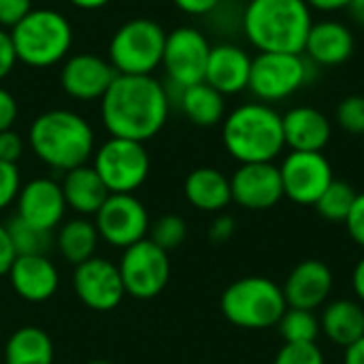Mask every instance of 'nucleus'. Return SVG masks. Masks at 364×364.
Wrapping results in <instances>:
<instances>
[{
	"label": "nucleus",
	"mask_w": 364,
	"mask_h": 364,
	"mask_svg": "<svg viewBox=\"0 0 364 364\" xmlns=\"http://www.w3.org/2000/svg\"><path fill=\"white\" fill-rule=\"evenodd\" d=\"M171 98L154 75H117L100 98V117L109 136L145 143L168 119Z\"/></svg>",
	"instance_id": "obj_1"
},
{
	"label": "nucleus",
	"mask_w": 364,
	"mask_h": 364,
	"mask_svg": "<svg viewBox=\"0 0 364 364\" xmlns=\"http://www.w3.org/2000/svg\"><path fill=\"white\" fill-rule=\"evenodd\" d=\"M28 145L45 166L66 173L92 160L96 134L83 115L70 109H49L30 124Z\"/></svg>",
	"instance_id": "obj_2"
},
{
	"label": "nucleus",
	"mask_w": 364,
	"mask_h": 364,
	"mask_svg": "<svg viewBox=\"0 0 364 364\" xmlns=\"http://www.w3.org/2000/svg\"><path fill=\"white\" fill-rule=\"evenodd\" d=\"M311 26L305 0H250L243 11V32L258 53H303Z\"/></svg>",
	"instance_id": "obj_3"
},
{
	"label": "nucleus",
	"mask_w": 364,
	"mask_h": 364,
	"mask_svg": "<svg viewBox=\"0 0 364 364\" xmlns=\"http://www.w3.org/2000/svg\"><path fill=\"white\" fill-rule=\"evenodd\" d=\"M222 143L239 164L273 162L286 147L282 113L267 102H245L222 122Z\"/></svg>",
	"instance_id": "obj_4"
},
{
	"label": "nucleus",
	"mask_w": 364,
	"mask_h": 364,
	"mask_svg": "<svg viewBox=\"0 0 364 364\" xmlns=\"http://www.w3.org/2000/svg\"><path fill=\"white\" fill-rule=\"evenodd\" d=\"M9 32L17 62L32 68L62 64L73 47V26L66 15L53 9H32Z\"/></svg>",
	"instance_id": "obj_5"
},
{
	"label": "nucleus",
	"mask_w": 364,
	"mask_h": 364,
	"mask_svg": "<svg viewBox=\"0 0 364 364\" xmlns=\"http://www.w3.org/2000/svg\"><path fill=\"white\" fill-rule=\"evenodd\" d=\"M224 318L245 331L277 326L288 309L284 290L269 277H241L232 282L220 299Z\"/></svg>",
	"instance_id": "obj_6"
},
{
	"label": "nucleus",
	"mask_w": 364,
	"mask_h": 364,
	"mask_svg": "<svg viewBox=\"0 0 364 364\" xmlns=\"http://www.w3.org/2000/svg\"><path fill=\"white\" fill-rule=\"evenodd\" d=\"M164 43L166 30L158 21L134 17L113 32L107 60L117 75H151L162 64Z\"/></svg>",
	"instance_id": "obj_7"
},
{
	"label": "nucleus",
	"mask_w": 364,
	"mask_h": 364,
	"mask_svg": "<svg viewBox=\"0 0 364 364\" xmlns=\"http://www.w3.org/2000/svg\"><path fill=\"white\" fill-rule=\"evenodd\" d=\"M316 77V64L305 53L264 51L252 60L247 90L267 105L279 102L303 90Z\"/></svg>",
	"instance_id": "obj_8"
},
{
	"label": "nucleus",
	"mask_w": 364,
	"mask_h": 364,
	"mask_svg": "<svg viewBox=\"0 0 364 364\" xmlns=\"http://www.w3.org/2000/svg\"><path fill=\"white\" fill-rule=\"evenodd\" d=\"M92 166L111 194H134L147 181L151 160L145 143L109 136L96 147Z\"/></svg>",
	"instance_id": "obj_9"
},
{
	"label": "nucleus",
	"mask_w": 364,
	"mask_h": 364,
	"mask_svg": "<svg viewBox=\"0 0 364 364\" xmlns=\"http://www.w3.org/2000/svg\"><path fill=\"white\" fill-rule=\"evenodd\" d=\"M117 269L124 282L126 296H132L136 301L156 299L171 279L168 254L149 239L122 250V260Z\"/></svg>",
	"instance_id": "obj_10"
},
{
	"label": "nucleus",
	"mask_w": 364,
	"mask_h": 364,
	"mask_svg": "<svg viewBox=\"0 0 364 364\" xmlns=\"http://www.w3.org/2000/svg\"><path fill=\"white\" fill-rule=\"evenodd\" d=\"M211 43L207 36L192 26H179L166 32L162 68L177 90L205 81Z\"/></svg>",
	"instance_id": "obj_11"
},
{
	"label": "nucleus",
	"mask_w": 364,
	"mask_h": 364,
	"mask_svg": "<svg viewBox=\"0 0 364 364\" xmlns=\"http://www.w3.org/2000/svg\"><path fill=\"white\" fill-rule=\"evenodd\" d=\"M94 224L98 237L115 250H126L147 239L151 226L145 205L134 194H109L94 215Z\"/></svg>",
	"instance_id": "obj_12"
},
{
	"label": "nucleus",
	"mask_w": 364,
	"mask_h": 364,
	"mask_svg": "<svg viewBox=\"0 0 364 364\" xmlns=\"http://www.w3.org/2000/svg\"><path fill=\"white\" fill-rule=\"evenodd\" d=\"M279 175L284 198L303 207L316 205L335 181L333 166L322 151H290L279 166Z\"/></svg>",
	"instance_id": "obj_13"
},
{
	"label": "nucleus",
	"mask_w": 364,
	"mask_h": 364,
	"mask_svg": "<svg viewBox=\"0 0 364 364\" xmlns=\"http://www.w3.org/2000/svg\"><path fill=\"white\" fill-rule=\"evenodd\" d=\"M73 290L87 309L102 314L119 307L126 296L117 264L98 256L75 267Z\"/></svg>",
	"instance_id": "obj_14"
},
{
	"label": "nucleus",
	"mask_w": 364,
	"mask_h": 364,
	"mask_svg": "<svg viewBox=\"0 0 364 364\" xmlns=\"http://www.w3.org/2000/svg\"><path fill=\"white\" fill-rule=\"evenodd\" d=\"M115 77L117 73L107 58L96 53H75L62 62L60 87L75 100L92 102L107 94Z\"/></svg>",
	"instance_id": "obj_15"
},
{
	"label": "nucleus",
	"mask_w": 364,
	"mask_h": 364,
	"mask_svg": "<svg viewBox=\"0 0 364 364\" xmlns=\"http://www.w3.org/2000/svg\"><path fill=\"white\" fill-rule=\"evenodd\" d=\"M232 203L247 211L273 209L284 198L279 166L273 162L239 164L230 177Z\"/></svg>",
	"instance_id": "obj_16"
},
{
	"label": "nucleus",
	"mask_w": 364,
	"mask_h": 364,
	"mask_svg": "<svg viewBox=\"0 0 364 364\" xmlns=\"http://www.w3.org/2000/svg\"><path fill=\"white\" fill-rule=\"evenodd\" d=\"M15 205L19 220L47 232L64 222V213L68 209L62 186L49 177H36L28 183H21Z\"/></svg>",
	"instance_id": "obj_17"
},
{
	"label": "nucleus",
	"mask_w": 364,
	"mask_h": 364,
	"mask_svg": "<svg viewBox=\"0 0 364 364\" xmlns=\"http://www.w3.org/2000/svg\"><path fill=\"white\" fill-rule=\"evenodd\" d=\"M335 288V275L331 267L322 260H303L299 262L284 284V296L288 307L316 311L322 307Z\"/></svg>",
	"instance_id": "obj_18"
},
{
	"label": "nucleus",
	"mask_w": 364,
	"mask_h": 364,
	"mask_svg": "<svg viewBox=\"0 0 364 364\" xmlns=\"http://www.w3.org/2000/svg\"><path fill=\"white\" fill-rule=\"evenodd\" d=\"M6 277L13 292L26 303H45L60 288V271L47 256H17Z\"/></svg>",
	"instance_id": "obj_19"
},
{
	"label": "nucleus",
	"mask_w": 364,
	"mask_h": 364,
	"mask_svg": "<svg viewBox=\"0 0 364 364\" xmlns=\"http://www.w3.org/2000/svg\"><path fill=\"white\" fill-rule=\"evenodd\" d=\"M252 60L254 58L239 45L232 43L213 45L207 62L205 83H209L224 96L239 94L250 85Z\"/></svg>",
	"instance_id": "obj_20"
},
{
	"label": "nucleus",
	"mask_w": 364,
	"mask_h": 364,
	"mask_svg": "<svg viewBox=\"0 0 364 364\" xmlns=\"http://www.w3.org/2000/svg\"><path fill=\"white\" fill-rule=\"evenodd\" d=\"M303 53L316 66H341L354 53V34L337 19L314 21Z\"/></svg>",
	"instance_id": "obj_21"
},
{
	"label": "nucleus",
	"mask_w": 364,
	"mask_h": 364,
	"mask_svg": "<svg viewBox=\"0 0 364 364\" xmlns=\"http://www.w3.org/2000/svg\"><path fill=\"white\" fill-rule=\"evenodd\" d=\"M286 147L292 151H322L331 136V119L316 107H292L282 115Z\"/></svg>",
	"instance_id": "obj_22"
},
{
	"label": "nucleus",
	"mask_w": 364,
	"mask_h": 364,
	"mask_svg": "<svg viewBox=\"0 0 364 364\" xmlns=\"http://www.w3.org/2000/svg\"><path fill=\"white\" fill-rule=\"evenodd\" d=\"M60 186L66 207L73 209L79 218H90V215L94 218L111 194L92 164H83L73 171H66Z\"/></svg>",
	"instance_id": "obj_23"
},
{
	"label": "nucleus",
	"mask_w": 364,
	"mask_h": 364,
	"mask_svg": "<svg viewBox=\"0 0 364 364\" xmlns=\"http://www.w3.org/2000/svg\"><path fill=\"white\" fill-rule=\"evenodd\" d=\"M186 200L198 211H222L232 203L230 177L213 166L194 168L183 181Z\"/></svg>",
	"instance_id": "obj_24"
},
{
	"label": "nucleus",
	"mask_w": 364,
	"mask_h": 364,
	"mask_svg": "<svg viewBox=\"0 0 364 364\" xmlns=\"http://www.w3.org/2000/svg\"><path fill=\"white\" fill-rule=\"evenodd\" d=\"M320 331L339 348H350L364 337V307L358 301L339 299L324 307Z\"/></svg>",
	"instance_id": "obj_25"
},
{
	"label": "nucleus",
	"mask_w": 364,
	"mask_h": 364,
	"mask_svg": "<svg viewBox=\"0 0 364 364\" xmlns=\"http://www.w3.org/2000/svg\"><path fill=\"white\" fill-rule=\"evenodd\" d=\"M179 109L181 113L200 128H211L224 122L226 117V100L209 83H196L179 90Z\"/></svg>",
	"instance_id": "obj_26"
},
{
	"label": "nucleus",
	"mask_w": 364,
	"mask_h": 364,
	"mask_svg": "<svg viewBox=\"0 0 364 364\" xmlns=\"http://www.w3.org/2000/svg\"><path fill=\"white\" fill-rule=\"evenodd\" d=\"M55 348L38 326L17 328L4 346V364H53Z\"/></svg>",
	"instance_id": "obj_27"
},
{
	"label": "nucleus",
	"mask_w": 364,
	"mask_h": 364,
	"mask_svg": "<svg viewBox=\"0 0 364 364\" xmlns=\"http://www.w3.org/2000/svg\"><path fill=\"white\" fill-rule=\"evenodd\" d=\"M98 241L100 237H98L96 224L87 218H75L58 226L55 247L60 256L75 267L94 258Z\"/></svg>",
	"instance_id": "obj_28"
},
{
	"label": "nucleus",
	"mask_w": 364,
	"mask_h": 364,
	"mask_svg": "<svg viewBox=\"0 0 364 364\" xmlns=\"http://www.w3.org/2000/svg\"><path fill=\"white\" fill-rule=\"evenodd\" d=\"M279 337L284 343H316L320 337V318L307 309L288 307L277 322Z\"/></svg>",
	"instance_id": "obj_29"
},
{
	"label": "nucleus",
	"mask_w": 364,
	"mask_h": 364,
	"mask_svg": "<svg viewBox=\"0 0 364 364\" xmlns=\"http://www.w3.org/2000/svg\"><path fill=\"white\" fill-rule=\"evenodd\" d=\"M6 230L17 256H47V250L53 241L51 232L30 226L17 215L6 224Z\"/></svg>",
	"instance_id": "obj_30"
},
{
	"label": "nucleus",
	"mask_w": 364,
	"mask_h": 364,
	"mask_svg": "<svg viewBox=\"0 0 364 364\" xmlns=\"http://www.w3.org/2000/svg\"><path fill=\"white\" fill-rule=\"evenodd\" d=\"M356 190L348 183V181H339L335 179L326 190L324 194L318 198V203L314 205L316 211L328 220V222H346L354 200H356Z\"/></svg>",
	"instance_id": "obj_31"
},
{
	"label": "nucleus",
	"mask_w": 364,
	"mask_h": 364,
	"mask_svg": "<svg viewBox=\"0 0 364 364\" xmlns=\"http://www.w3.org/2000/svg\"><path fill=\"white\" fill-rule=\"evenodd\" d=\"M147 235H149V241H154L160 250L171 254L177 247H181L183 241L188 239V224L183 218L168 213V215H162L156 222H151Z\"/></svg>",
	"instance_id": "obj_32"
},
{
	"label": "nucleus",
	"mask_w": 364,
	"mask_h": 364,
	"mask_svg": "<svg viewBox=\"0 0 364 364\" xmlns=\"http://www.w3.org/2000/svg\"><path fill=\"white\" fill-rule=\"evenodd\" d=\"M337 124L350 134H364V96L350 94L337 107Z\"/></svg>",
	"instance_id": "obj_33"
},
{
	"label": "nucleus",
	"mask_w": 364,
	"mask_h": 364,
	"mask_svg": "<svg viewBox=\"0 0 364 364\" xmlns=\"http://www.w3.org/2000/svg\"><path fill=\"white\" fill-rule=\"evenodd\" d=\"M273 364H326L316 343H284Z\"/></svg>",
	"instance_id": "obj_34"
},
{
	"label": "nucleus",
	"mask_w": 364,
	"mask_h": 364,
	"mask_svg": "<svg viewBox=\"0 0 364 364\" xmlns=\"http://www.w3.org/2000/svg\"><path fill=\"white\" fill-rule=\"evenodd\" d=\"M19 190H21V175L17 164H9L0 160V211H4L17 200Z\"/></svg>",
	"instance_id": "obj_35"
},
{
	"label": "nucleus",
	"mask_w": 364,
	"mask_h": 364,
	"mask_svg": "<svg viewBox=\"0 0 364 364\" xmlns=\"http://www.w3.org/2000/svg\"><path fill=\"white\" fill-rule=\"evenodd\" d=\"M26 145H28V141L13 128L0 132V160L9 162V164H17L26 151Z\"/></svg>",
	"instance_id": "obj_36"
},
{
	"label": "nucleus",
	"mask_w": 364,
	"mask_h": 364,
	"mask_svg": "<svg viewBox=\"0 0 364 364\" xmlns=\"http://www.w3.org/2000/svg\"><path fill=\"white\" fill-rule=\"evenodd\" d=\"M32 9V0H0V28H15Z\"/></svg>",
	"instance_id": "obj_37"
},
{
	"label": "nucleus",
	"mask_w": 364,
	"mask_h": 364,
	"mask_svg": "<svg viewBox=\"0 0 364 364\" xmlns=\"http://www.w3.org/2000/svg\"><path fill=\"white\" fill-rule=\"evenodd\" d=\"M343 224L348 228L350 239L356 245L364 247V192L356 194V200H354V205H352V209H350V213H348Z\"/></svg>",
	"instance_id": "obj_38"
},
{
	"label": "nucleus",
	"mask_w": 364,
	"mask_h": 364,
	"mask_svg": "<svg viewBox=\"0 0 364 364\" xmlns=\"http://www.w3.org/2000/svg\"><path fill=\"white\" fill-rule=\"evenodd\" d=\"M15 66H17V53H15V47H13L11 32L0 28V81L6 79L13 73Z\"/></svg>",
	"instance_id": "obj_39"
},
{
	"label": "nucleus",
	"mask_w": 364,
	"mask_h": 364,
	"mask_svg": "<svg viewBox=\"0 0 364 364\" xmlns=\"http://www.w3.org/2000/svg\"><path fill=\"white\" fill-rule=\"evenodd\" d=\"M17 115H19V105L15 96L0 85V132L11 130L17 122Z\"/></svg>",
	"instance_id": "obj_40"
},
{
	"label": "nucleus",
	"mask_w": 364,
	"mask_h": 364,
	"mask_svg": "<svg viewBox=\"0 0 364 364\" xmlns=\"http://www.w3.org/2000/svg\"><path fill=\"white\" fill-rule=\"evenodd\" d=\"M235 230H237L235 218L222 213V215H218V218L211 222V226H209V241L215 243V245H222V243H226V241L232 239Z\"/></svg>",
	"instance_id": "obj_41"
},
{
	"label": "nucleus",
	"mask_w": 364,
	"mask_h": 364,
	"mask_svg": "<svg viewBox=\"0 0 364 364\" xmlns=\"http://www.w3.org/2000/svg\"><path fill=\"white\" fill-rule=\"evenodd\" d=\"M15 258H17V254H15V247L11 243L6 224H0V277L9 273Z\"/></svg>",
	"instance_id": "obj_42"
},
{
	"label": "nucleus",
	"mask_w": 364,
	"mask_h": 364,
	"mask_svg": "<svg viewBox=\"0 0 364 364\" xmlns=\"http://www.w3.org/2000/svg\"><path fill=\"white\" fill-rule=\"evenodd\" d=\"M175 6L188 15H207L218 9L222 0H173Z\"/></svg>",
	"instance_id": "obj_43"
},
{
	"label": "nucleus",
	"mask_w": 364,
	"mask_h": 364,
	"mask_svg": "<svg viewBox=\"0 0 364 364\" xmlns=\"http://www.w3.org/2000/svg\"><path fill=\"white\" fill-rule=\"evenodd\" d=\"M311 11H322V13H335V11H343L350 9L354 0H305Z\"/></svg>",
	"instance_id": "obj_44"
},
{
	"label": "nucleus",
	"mask_w": 364,
	"mask_h": 364,
	"mask_svg": "<svg viewBox=\"0 0 364 364\" xmlns=\"http://www.w3.org/2000/svg\"><path fill=\"white\" fill-rule=\"evenodd\" d=\"M352 288H354V294L358 296V301L364 303V256L356 262V267H354V273H352Z\"/></svg>",
	"instance_id": "obj_45"
},
{
	"label": "nucleus",
	"mask_w": 364,
	"mask_h": 364,
	"mask_svg": "<svg viewBox=\"0 0 364 364\" xmlns=\"http://www.w3.org/2000/svg\"><path fill=\"white\" fill-rule=\"evenodd\" d=\"M343 364H364V337L360 341L352 343L350 348H346Z\"/></svg>",
	"instance_id": "obj_46"
},
{
	"label": "nucleus",
	"mask_w": 364,
	"mask_h": 364,
	"mask_svg": "<svg viewBox=\"0 0 364 364\" xmlns=\"http://www.w3.org/2000/svg\"><path fill=\"white\" fill-rule=\"evenodd\" d=\"M73 6L81 9V11H98L102 6H107L111 0H68Z\"/></svg>",
	"instance_id": "obj_47"
},
{
	"label": "nucleus",
	"mask_w": 364,
	"mask_h": 364,
	"mask_svg": "<svg viewBox=\"0 0 364 364\" xmlns=\"http://www.w3.org/2000/svg\"><path fill=\"white\" fill-rule=\"evenodd\" d=\"M350 11H352V17L364 26V0H354L352 2V6H350Z\"/></svg>",
	"instance_id": "obj_48"
},
{
	"label": "nucleus",
	"mask_w": 364,
	"mask_h": 364,
	"mask_svg": "<svg viewBox=\"0 0 364 364\" xmlns=\"http://www.w3.org/2000/svg\"><path fill=\"white\" fill-rule=\"evenodd\" d=\"M87 364H111V363H107V360H92V363H87Z\"/></svg>",
	"instance_id": "obj_49"
},
{
	"label": "nucleus",
	"mask_w": 364,
	"mask_h": 364,
	"mask_svg": "<svg viewBox=\"0 0 364 364\" xmlns=\"http://www.w3.org/2000/svg\"><path fill=\"white\" fill-rule=\"evenodd\" d=\"M363 145H364V134H363Z\"/></svg>",
	"instance_id": "obj_50"
}]
</instances>
